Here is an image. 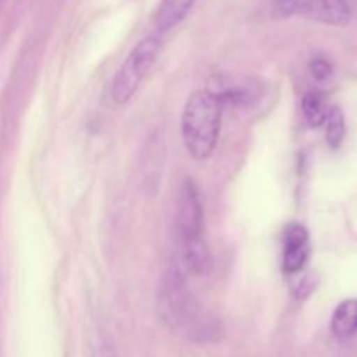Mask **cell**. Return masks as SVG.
Returning a JSON list of instances; mask_svg holds the SVG:
<instances>
[{"label": "cell", "instance_id": "277c9868", "mask_svg": "<svg viewBox=\"0 0 357 357\" xmlns=\"http://www.w3.org/2000/svg\"><path fill=\"white\" fill-rule=\"evenodd\" d=\"M160 47H162V40L159 35L145 37L132 47L124 63L119 66L114 82H112V98L115 103L124 105L131 100L142 80L155 63Z\"/></svg>", "mask_w": 357, "mask_h": 357}, {"label": "cell", "instance_id": "30bf717a", "mask_svg": "<svg viewBox=\"0 0 357 357\" xmlns=\"http://www.w3.org/2000/svg\"><path fill=\"white\" fill-rule=\"evenodd\" d=\"M324 128H326L328 145L335 150L340 149L342 142L345 138V115L340 107H330Z\"/></svg>", "mask_w": 357, "mask_h": 357}, {"label": "cell", "instance_id": "7a4b0ae2", "mask_svg": "<svg viewBox=\"0 0 357 357\" xmlns=\"http://www.w3.org/2000/svg\"><path fill=\"white\" fill-rule=\"evenodd\" d=\"M222 115L223 101L211 91H195L188 96L181 115V136L190 157L204 160L215 152Z\"/></svg>", "mask_w": 357, "mask_h": 357}, {"label": "cell", "instance_id": "3957f363", "mask_svg": "<svg viewBox=\"0 0 357 357\" xmlns=\"http://www.w3.org/2000/svg\"><path fill=\"white\" fill-rule=\"evenodd\" d=\"M176 223L181 241L183 267L195 275L204 274L211 265V255L204 241V209H202L201 192L190 178H187L180 187Z\"/></svg>", "mask_w": 357, "mask_h": 357}, {"label": "cell", "instance_id": "9c48e42d", "mask_svg": "<svg viewBox=\"0 0 357 357\" xmlns=\"http://www.w3.org/2000/svg\"><path fill=\"white\" fill-rule=\"evenodd\" d=\"M328 112H330V105H328L323 93L310 91V93H307L302 98V114L305 117V122L309 124V128L316 129L324 126Z\"/></svg>", "mask_w": 357, "mask_h": 357}, {"label": "cell", "instance_id": "7c38bea8", "mask_svg": "<svg viewBox=\"0 0 357 357\" xmlns=\"http://www.w3.org/2000/svg\"><path fill=\"white\" fill-rule=\"evenodd\" d=\"M96 357H117V356H115L114 349H112L110 345L103 344V345H100V349L96 351Z\"/></svg>", "mask_w": 357, "mask_h": 357}, {"label": "cell", "instance_id": "5b68a950", "mask_svg": "<svg viewBox=\"0 0 357 357\" xmlns=\"http://www.w3.org/2000/svg\"><path fill=\"white\" fill-rule=\"evenodd\" d=\"M275 13L282 17L302 16L330 26H347L352 20L347 0H275Z\"/></svg>", "mask_w": 357, "mask_h": 357}, {"label": "cell", "instance_id": "8992f818", "mask_svg": "<svg viewBox=\"0 0 357 357\" xmlns=\"http://www.w3.org/2000/svg\"><path fill=\"white\" fill-rule=\"evenodd\" d=\"M310 255L309 232L300 223H291L282 234V268L286 274H296L305 267Z\"/></svg>", "mask_w": 357, "mask_h": 357}, {"label": "cell", "instance_id": "6da1fadb", "mask_svg": "<svg viewBox=\"0 0 357 357\" xmlns=\"http://www.w3.org/2000/svg\"><path fill=\"white\" fill-rule=\"evenodd\" d=\"M157 309L164 323L176 331H183L195 340H209L215 335L213 321L199 312L194 296L180 267H169L160 281Z\"/></svg>", "mask_w": 357, "mask_h": 357}, {"label": "cell", "instance_id": "8fae6325", "mask_svg": "<svg viewBox=\"0 0 357 357\" xmlns=\"http://www.w3.org/2000/svg\"><path fill=\"white\" fill-rule=\"evenodd\" d=\"M309 70L310 73H312L314 79L319 80V82H324V80H328L333 75V66H331V63L324 58H314L312 61H310Z\"/></svg>", "mask_w": 357, "mask_h": 357}, {"label": "cell", "instance_id": "ba28073f", "mask_svg": "<svg viewBox=\"0 0 357 357\" xmlns=\"http://www.w3.org/2000/svg\"><path fill=\"white\" fill-rule=\"evenodd\" d=\"M331 331L340 340H349V338L357 335V300L349 298L344 300L340 305L335 309L333 317H331Z\"/></svg>", "mask_w": 357, "mask_h": 357}, {"label": "cell", "instance_id": "52a82bcc", "mask_svg": "<svg viewBox=\"0 0 357 357\" xmlns=\"http://www.w3.org/2000/svg\"><path fill=\"white\" fill-rule=\"evenodd\" d=\"M195 2L197 0H160L152 17L157 33H166L180 21H183Z\"/></svg>", "mask_w": 357, "mask_h": 357}]
</instances>
